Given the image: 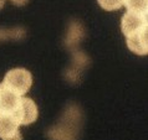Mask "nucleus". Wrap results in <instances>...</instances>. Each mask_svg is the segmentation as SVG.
I'll return each mask as SVG.
<instances>
[{
	"label": "nucleus",
	"mask_w": 148,
	"mask_h": 140,
	"mask_svg": "<svg viewBox=\"0 0 148 140\" xmlns=\"http://www.w3.org/2000/svg\"><path fill=\"white\" fill-rule=\"evenodd\" d=\"M1 83L23 97L31 88L32 76L25 68H13L6 72Z\"/></svg>",
	"instance_id": "nucleus-1"
},
{
	"label": "nucleus",
	"mask_w": 148,
	"mask_h": 140,
	"mask_svg": "<svg viewBox=\"0 0 148 140\" xmlns=\"http://www.w3.org/2000/svg\"><path fill=\"white\" fill-rule=\"evenodd\" d=\"M15 114L20 125L32 124L39 117V109L36 103L27 97H21L16 109L13 112Z\"/></svg>",
	"instance_id": "nucleus-2"
},
{
	"label": "nucleus",
	"mask_w": 148,
	"mask_h": 140,
	"mask_svg": "<svg viewBox=\"0 0 148 140\" xmlns=\"http://www.w3.org/2000/svg\"><path fill=\"white\" fill-rule=\"evenodd\" d=\"M146 27H147V14L134 13V11L127 10V13L122 16L121 30L126 37L143 30Z\"/></svg>",
	"instance_id": "nucleus-3"
},
{
	"label": "nucleus",
	"mask_w": 148,
	"mask_h": 140,
	"mask_svg": "<svg viewBox=\"0 0 148 140\" xmlns=\"http://www.w3.org/2000/svg\"><path fill=\"white\" fill-rule=\"evenodd\" d=\"M127 47L136 55L145 56L148 53V43H147V27L143 30L127 36Z\"/></svg>",
	"instance_id": "nucleus-4"
},
{
	"label": "nucleus",
	"mask_w": 148,
	"mask_h": 140,
	"mask_svg": "<svg viewBox=\"0 0 148 140\" xmlns=\"http://www.w3.org/2000/svg\"><path fill=\"white\" fill-rule=\"evenodd\" d=\"M19 122L13 112L0 110V139H5L19 130Z\"/></svg>",
	"instance_id": "nucleus-5"
},
{
	"label": "nucleus",
	"mask_w": 148,
	"mask_h": 140,
	"mask_svg": "<svg viewBox=\"0 0 148 140\" xmlns=\"http://www.w3.org/2000/svg\"><path fill=\"white\" fill-rule=\"evenodd\" d=\"M20 98L21 96H19L14 90L9 89L3 83H0V110L14 112L20 102Z\"/></svg>",
	"instance_id": "nucleus-6"
},
{
	"label": "nucleus",
	"mask_w": 148,
	"mask_h": 140,
	"mask_svg": "<svg viewBox=\"0 0 148 140\" xmlns=\"http://www.w3.org/2000/svg\"><path fill=\"white\" fill-rule=\"evenodd\" d=\"M85 32H84V27L80 22L73 21L69 27L67 35H66V45L69 47H73L80 42V40L84 37Z\"/></svg>",
	"instance_id": "nucleus-7"
},
{
	"label": "nucleus",
	"mask_w": 148,
	"mask_h": 140,
	"mask_svg": "<svg viewBox=\"0 0 148 140\" xmlns=\"http://www.w3.org/2000/svg\"><path fill=\"white\" fill-rule=\"evenodd\" d=\"M148 0H125L123 5L127 7L128 11H134V13L147 14L148 9Z\"/></svg>",
	"instance_id": "nucleus-8"
},
{
	"label": "nucleus",
	"mask_w": 148,
	"mask_h": 140,
	"mask_svg": "<svg viewBox=\"0 0 148 140\" xmlns=\"http://www.w3.org/2000/svg\"><path fill=\"white\" fill-rule=\"evenodd\" d=\"M25 36V31L24 29L20 27H15V29H4V30H0V41L4 40H9V39H23Z\"/></svg>",
	"instance_id": "nucleus-9"
},
{
	"label": "nucleus",
	"mask_w": 148,
	"mask_h": 140,
	"mask_svg": "<svg viewBox=\"0 0 148 140\" xmlns=\"http://www.w3.org/2000/svg\"><path fill=\"white\" fill-rule=\"evenodd\" d=\"M97 1L102 9L107 11H113V10H118L121 6H123L125 0H97Z\"/></svg>",
	"instance_id": "nucleus-10"
},
{
	"label": "nucleus",
	"mask_w": 148,
	"mask_h": 140,
	"mask_svg": "<svg viewBox=\"0 0 148 140\" xmlns=\"http://www.w3.org/2000/svg\"><path fill=\"white\" fill-rule=\"evenodd\" d=\"M3 140H23V135L20 133V130H18L16 133H14L13 135H10V137H8Z\"/></svg>",
	"instance_id": "nucleus-11"
},
{
	"label": "nucleus",
	"mask_w": 148,
	"mask_h": 140,
	"mask_svg": "<svg viewBox=\"0 0 148 140\" xmlns=\"http://www.w3.org/2000/svg\"><path fill=\"white\" fill-rule=\"evenodd\" d=\"M27 1L29 0H11V3L16 6H23V5H25V4H27Z\"/></svg>",
	"instance_id": "nucleus-12"
},
{
	"label": "nucleus",
	"mask_w": 148,
	"mask_h": 140,
	"mask_svg": "<svg viewBox=\"0 0 148 140\" xmlns=\"http://www.w3.org/2000/svg\"><path fill=\"white\" fill-rule=\"evenodd\" d=\"M4 5H5V0H0V10L4 7Z\"/></svg>",
	"instance_id": "nucleus-13"
}]
</instances>
